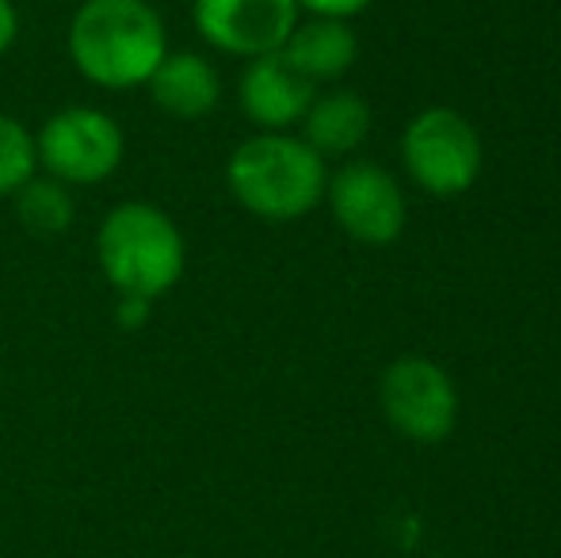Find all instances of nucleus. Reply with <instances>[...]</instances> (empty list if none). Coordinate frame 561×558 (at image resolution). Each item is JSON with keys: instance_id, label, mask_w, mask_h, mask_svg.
<instances>
[{"instance_id": "1", "label": "nucleus", "mask_w": 561, "mask_h": 558, "mask_svg": "<svg viewBox=\"0 0 561 558\" xmlns=\"http://www.w3.org/2000/svg\"><path fill=\"white\" fill-rule=\"evenodd\" d=\"M169 50L164 15L149 0H81L69 15L66 54L92 89H146Z\"/></svg>"}, {"instance_id": "2", "label": "nucleus", "mask_w": 561, "mask_h": 558, "mask_svg": "<svg viewBox=\"0 0 561 558\" xmlns=\"http://www.w3.org/2000/svg\"><path fill=\"white\" fill-rule=\"evenodd\" d=\"M226 184L249 215L264 223H295L325 200L329 169L302 135L256 130L229 153Z\"/></svg>"}, {"instance_id": "3", "label": "nucleus", "mask_w": 561, "mask_h": 558, "mask_svg": "<svg viewBox=\"0 0 561 558\" xmlns=\"http://www.w3.org/2000/svg\"><path fill=\"white\" fill-rule=\"evenodd\" d=\"M96 264L115 295L164 298L187 272V241L157 203H115L96 226Z\"/></svg>"}, {"instance_id": "4", "label": "nucleus", "mask_w": 561, "mask_h": 558, "mask_svg": "<svg viewBox=\"0 0 561 558\" xmlns=\"http://www.w3.org/2000/svg\"><path fill=\"white\" fill-rule=\"evenodd\" d=\"M38 172L66 187H96L112 180L126 157V135L104 107L69 104L35 130Z\"/></svg>"}, {"instance_id": "5", "label": "nucleus", "mask_w": 561, "mask_h": 558, "mask_svg": "<svg viewBox=\"0 0 561 558\" xmlns=\"http://www.w3.org/2000/svg\"><path fill=\"white\" fill-rule=\"evenodd\" d=\"M401 161L424 192L450 200L478 184L481 138L466 115L450 112V107H428L405 127Z\"/></svg>"}, {"instance_id": "6", "label": "nucleus", "mask_w": 561, "mask_h": 558, "mask_svg": "<svg viewBox=\"0 0 561 558\" xmlns=\"http://www.w3.org/2000/svg\"><path fill=\"white\" fill-rule=\"evenodd\" d=\"M378 402L393 429L416 444H439L455 432L458 390L436 360L401 356L386 367Z\"/></svg>"}, {"instance_id": "7", "label": "nucleus", "mask_w": 561, "mask_h": 558, "mask_svg": "<svg viewBox=\"0 0 561 558\" xmlns=\"http://www.w3.org/2000/svg\"><path fill=\"white\" fill-rule=\"evenodd\" d=\"M336 226L363 246H390L405 230V195L398 180L370 161H347L325 184Z\"/></svg>"}, {"instance_id": "8", "label": "nucleus", "mask_w": 561, "mask_h": 558, "mask_svg": "<svg viewBox=\"0 0 561 558\" xmlns=\"http://www.w3.org/2000/svg\"><path fill=\"white\" fill-rule=\"evenodd\" d=\"M298 20L295 0H192V23L203 43L244 61L283 50Z\"/></svg>"}, {"instance_id": "9", "label": "nucleus", "mask_w": 561, "mask_h": 558, "mask_svg": "<svg viewBox=\"0 0 561 558\" xmlns=\"http://www.w3.org/2000/svg\"><path fill=\"white\" fill-rule=\"evenodd\" d=\"M318 84L306 81L279 50L249 58L237 77V107L256 130H290L306 119Z\"/></svg>"}, {"instance_id": "10", "label": "nucleus", "mask_w": 561, "mask_h": 558, "mask_svg": "<svg viewBox=\"0 0 561 558\" xmlns=\"http://www.w3.org/2000/svg\"><path fill=\"white\" fill-rule=\"evenodd\" d=\"M146 92L157 112H164L169 119L195 123L222 104V77L207 54L169 50L146 81Z\"/></svg>"}, {"instance_id": "11", "label": "nucleus", "mask_w": 561, "mask_h": 558, "mask_svg": "<svg viewBox=\"0 0 561 558\" xmlns=\"http://www.w3.org/2000/svg\"><path fill=\"white\" fill-rule=\"evenodd\" d=\"M283 58L313 84L325 81H340L347 69L359 58V43H355V31L347 27V20H321V15H310V20H298L290 38L283 43Z\"/></svg>"}, {"instance_id": "12", "label": "nucleus", "mask_w": 561, "mask_h": 558, "mask_svg": "<svg viewBox=\"0 0 561 558\" xmlns=\"http://www.w3.org/2000/svg\"><path fill=\"white\" fill-rule=\"evenodd\" d=\"M298 127H302L306 146L325 157V161L329 157H347L370 135V107L359 92L336 89L325 92V96L318 92Z\"/></svg>"}, {"instance_id": "13", "label": "nucleus", "mask_w": 561, "mask_h": 558, "mask_svg": "<svg viewBox=\"0 0 561 558\" xmlns=\"http://www.w3.org/2000/svg\"><path fill=\"white\" fill-rule=\"evenodd\" d=\"M15 218L27 234L38 238H58L73 226L77 218V203H73V187H66L61 180L35 172L20 192L12 195Z\"/></svg>"}, {"instance_id": "14", "label": "nucleus", "mask_w": 561, "mask_h": 558, "mask_svg": "<svg viewBox=\"0 0 561 558\" xmlns=\"http://www.w3.org/2000/svg\"><path fill=\"white\" fill-rule=\"evenodd\" d=\"M38 172L35 130L15 115L0 112V200H12Z\"/></svg>"}, {"instance_id": "15", "label": "nucleus", "mask_w": 561, "mask_h": 558, "mask_svg": "<svg viewBox=\"0 0 561 558\" xmlns=\"http://www.w3.org/2000/svg\"><path fill=\"white\" fill-rule=\"evenodd\" d=\"M295 4H298V12L321 15V20H352L370 0H295Z\"/></svg>"}, {"instance_id": "16", "label": "nucleus", "mask_w": 561, "mask_h": 558, "mask_svg": "<svg viewBox=\"0 0 561 558\" xmlns=\"http://www.w3.org/2000/svg\"><path fill=\"white\" fill-rule=\"evenodd\" d=\"M115 321L123 329H141L149 326V318H153V303L149 298H134V295H115Z\"/></svg>"}, {"instance_id": "17", "label": "nucleus", "mask_w": 561, "mask_h": 558, "mask_svg": "<svg viewBox=\"0 0 561 558\" xmlns=\"http://www.w3.org/2000/svg\"><path fill=\"white\" fill-rule=\"evenodd\" d=\"M20 43V8L15 0H0V58Z\"/></svg>"}]
</instances>
